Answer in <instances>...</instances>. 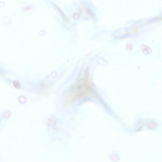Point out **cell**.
<instances>
[{
    "label": "cell",
    "instance_id": "cell-1",
    "mask_svg": "<svg viewBox=\"0 0 162 162\" xmlns=\"http://www.w3.org/2000/svg\"><path fill=\"white\" fill-rule=\"evenodd\" d=\"M89 97H97V96L90 84L88 71L85 70L77 82L68 92L65 101L67 103L71 104Z\"/></svg>",
    "mask_w": 162,
    "mask_h": 162
}]
</instances>
